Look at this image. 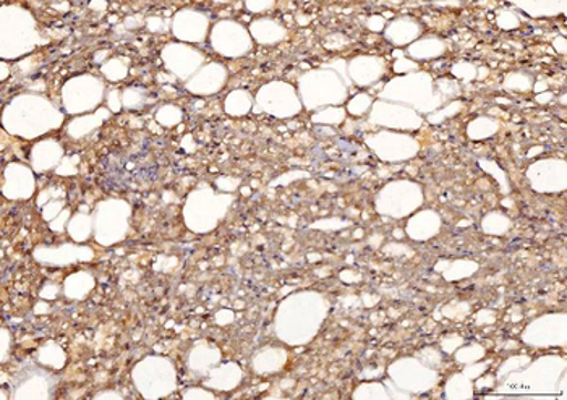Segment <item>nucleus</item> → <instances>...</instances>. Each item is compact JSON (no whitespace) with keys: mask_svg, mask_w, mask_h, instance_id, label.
Wrapping results in <instances>:
<instances>
[{"mask_svg":"<svg viewBox=\"0 0 567 400\" xmlns=\"http://www.w3.org/2000/svg\"><path fill=\"white\" fill-rule=\"evenodd\" d=\"M157 166L150 161L148 154L112 153L104 160L101 184L107 189H127L132 185L150 184L156 178Z\"/></svg>","mask_w":567,"mask_h":400,"instance_id":"obj_1","label":"nucleus"}]
</instances>
